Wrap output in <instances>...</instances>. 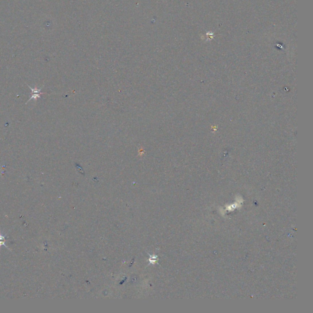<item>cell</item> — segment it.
I'll return each instance as SVG.
<instances>
[{
  "mask_svg": "<svg viewBox=\"0 0 313 313\" xmlns=\"http://www.w3.org/2000/svg\"><path fill=\"white\" fill-rule=\"evenodd\" d=\"M45 94V93H44V92H43V93H39V94H36V93L34 94V93H33L32 97H31L29 99V101H28V102H27V103H28V102L31 101V99H36L37 98H40V94Z\"/></svg>",
  "mask_w": 313,
  "mask_h": 313,
  "instance_id": "obj_1",
  "label": "cell"
}]
</instances>
